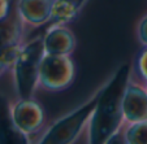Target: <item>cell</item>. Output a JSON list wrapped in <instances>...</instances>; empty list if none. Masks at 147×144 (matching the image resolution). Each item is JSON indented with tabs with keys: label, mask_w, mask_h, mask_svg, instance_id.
<instances>
[{
	"label": "cell",
	"mask_w": 147,
	"mask_h": 144,
	"mask_svg": "<svg viewBox=\"0 0 147 144\" xmlns=\"http://www.w3.org/2000/svg\"><path fill=\"white\" fill-rule=\"evenodd\" d=\"M11 13V0H0V22L7 19Z\"/></svg>",
	"instance_id": "13"
},
{
	"label": "cell",
	"mask_w": 147,
	"mask_h": 144,
	"mask_svg": "<svg viewBox=\"0 0 147 144\" xmlns=\"http://www.w3.org/2000/svg\"><path fill=\"white\" fill-rule=\"evenodd\" d=\"M43 55L45 47L42 36L25 42L12 66L17 97H33L36 88H39V68Z\"/></svg>",
	"instance_id": "3"
},
{
	"label": "cell",
	"mask_w": 147,
	"mask_h": 144,
	"mask_svg": "<svg viewBox=\"0 0 147 144\" xmlns=\"http://www.w3.org/2000/svg\"><path fill=\"white\" fill-rule=\"evenodd\" d=\"M130 75V65L122 64L107 83L100 87L96 106L86 130L89 143L107 144L120 135L124 126L122 99Z\"/></svg>",
	"instance_id": "1"
},
{
	"label": "cell",
	"mask_w": 147,
	"mask_h": 144,
	"mask_svg": "<svg viewBox=\"0 0 147 144\" xmlns=\"http://www.w3.org/2000/svg\"><path fill=\"white\" fill-rule=\"evenodd\" d=\"M42 39L45 53L72 55L77 47L74 33L67 25H51Z\"/></svg>",
	"instance_id": "8"
},
{
	"label": "cell",
	"mask_w": 147,
	"mask_h": 144,
	"mask_svg": "<svg viewBox=\"0 0 147 144\" xmlns=\"http://www.w3.org/2000/svg\"><path fill=\"white\" fill-rule=\"evenodd\" d=\"M143 84H144V83H143ZM144 86H146V90H147V84H144Z\"/></svg>",
	"instance_id": "14"
},
{
	"label": "cell",
	"mask_w": 147,
	"mask_h": 144,
	"mask_svg": "<svg viewBox=\"0 0 147 144\" xmlns=\"http://www.w3.org/2000/svg\"><path fill=\"white\" fill-rule=\"evenodd\" d=\"M124 125L147 119V90L146 86L133 74L126 84L122 99Z\"/></svg>",
	"instance_id": "6"
},
{
	"label": "cell",
	"mask_w": 147,
	"mask_h": 144,
	"mask_svg": "<svg viewBox=\"0 0 147 144\" xmlns=\"http://www.w3.org/2000/svg\"><path fill=\"white\" fill-rule=\"evenodd\" d=\"M89 0H53L51 25H68L73 22Z\"/></svg>",
	"instance_id": "9"
},
{
	"label": "cell",
	"mask_w": 147,
	"mask_h": 144,
	"mask_svg": "<svg viewBox=\"0 0 147 144\" xmlns=\"http://www.w3.org/2000/svg\"><path fill=\"white\" fill-rule=\"evenodd\" d=\"M53 0H18L16 12L22 25L40 27L50 23Z\"/></svg>",
	"instance_id": "7"
},
{
	"label": "cell",
	"mask_w": 147,
	"mask_h": 144,
	"mask_svg": "<svg viewBox=\"0 0 147 144\" xmlns=\"http://www.w3.org/2000/svg\"><path fill=\"white\" fill-rule=\"evenodd\" d=\"M137 38L142 46H147V14L139 19L137 25Z\"/></svg>",
	"instance_id": "12"
},
{
	"label": "cell",
	"mask_w": 147,
	"mask_h": 144,
	"mask_svg": "<svg viewBox=\"0 0 147 144\" xmlns=\"http://www.w3.org/2000/svg\"><path fill=\"white\" fill-rule=\"evenodd\" d=\"M74 79L76 62L72 55H43L39 68V88L47 92H61L69 88Z\"/></svg>",
	"instance_id": "4"
},
{
	"label": "cell",
	"mask_w": 147,
	"mask_h": 144,
	"mask_svg": "<svg viewBox=\"0 0 147 144\" xmlns=\"http://www.w3.org/2000/svg\"><path fill=\"white\" fill-rule=\"evenodd\" d=\"M126 144H147V119L134 123H125L120 131Z\"/></svg>",
	"instance_id": "10"
},
{
	"label": "cell",
	"mask_w": 147,
	"mask_h": 144,
	"mask_svg": "<svg viewBox=\"0 0 147 144\" xmlns=\"http://www.w3.org/2000/svg\"><path fill=\"white\" fill-rule=\"evenodd\" d=\"M100 88L87 101L81 104L74 111L67 113L51 126L45 129L36 143L39 144H72L86 133L89 122L95 111Z\"/></svg>",
	"instance_id": "2"
},
{
	"label": "cell",
	"mask_w": 147,
	"mask_h": 144,
	"mask_svg": "<svg viewBox=\"0 0 147 144\" xmlns=\"http://www.w3.org/2000/svg\"><path fill=\"white\" fill-rule=\"evenodd\" d=\"M11 122L14 130L28 141H34L46 125L45 106L35 97H17L9 105Z\"/></svg>",
	"instance_id": "5"
},
{
	"label": "cell",
	"mask_w": 147,
	"mask_h": 144,
	"mask_svg": "<svg viewBox=\"0 0 147 144\" xmlns=\"http://www.w3.org/2000/svg\"><path fill=\"white\" fill-rule=\"evenodd\" d=\"M131 74L142 83L147 84V46H142V50L137 53Z\"/></svg>",
	"instance_id": "11"
}]
</instances>
